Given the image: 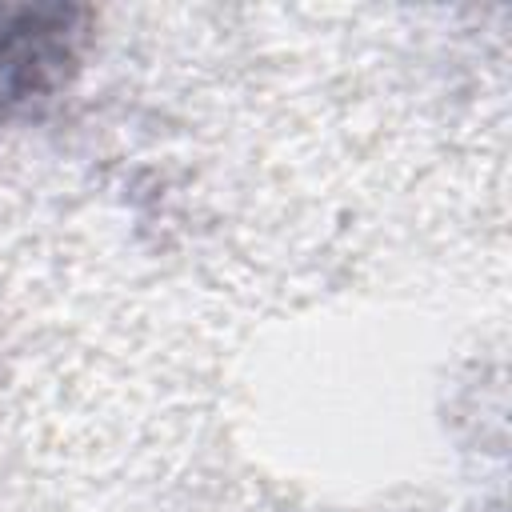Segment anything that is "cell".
Returning <instances> with one entry per match:
<instances>
[{
    "label": "cell",
    "instance_id": "1",
    "mask_svg": "<svg viewBox=\"0 0 512 512\" xmlns=\"http://www.w3.org/2000/svg\"><path fill=\"white\" fill-rule=\"evenodd\" d=\"M76 8H0V112L52 96L76 68Z\"/></svg>",
    "mask_w": 512,
    "mask_h": 512
}]
</instances>
